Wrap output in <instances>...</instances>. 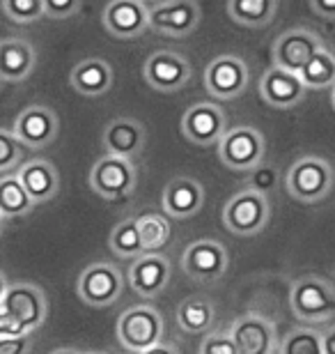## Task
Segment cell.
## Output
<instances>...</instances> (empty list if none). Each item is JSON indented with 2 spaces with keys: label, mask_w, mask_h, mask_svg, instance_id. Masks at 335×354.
<instances>
[{
  "label": "cell",
  "mask_w": 335,
  "mask_h": 354,
  "mask_svg": "<svg viewBox=\"0 0 335 354\" xmlns=\"http://www.w3.org/2000/svg\"><path fill=\"white\" fill-rule=\"evenodd\" d=\"M48 317V301L35 283H10L0 301V336H32Z\"/></svg>",
  "instance_id": "1"
},
{
  "label": "cell",
  "mask_w": 335,
  "mask_h": 354,
  "mask_svg": "<svg viewBox=\"0 0 335 354\" xmlns=\"http://www.w3.org/2000/svg\"><path fill=\"white\" fill-rule=\"evenodd\" d=\"M335 173L324 157L305 154L289 166L285 175V189L298 203H319L333 191Z\"/></svg>",
  "instance_id": "2"
},
{
  "label": "cell",
  "mask_w": 335,
  "mask_h": 354,
  "mask_svg": "<svg viewBox=\"0 0 335 354\" xmlns=\"http://www.w3.org/2000/svg\"><path fill=\"white\" fill-rule=\"evenodd\" d=\"M115 334H117L119 345H122L126 352L142 354L145 350L154 348V345L163 343L166 324H163V317L154 306L135 304V306L126 308L124 313L117 317Z\"/></svg>",
  "instance_id": "3"
},
{
  "label": "cell",
  "mask_w": 335,
  "mask_h": 354,
  "mask_svg": "<svg viewBox=\"0 0 335 354\" xmlns=\"http://www.w3.org/2000/svg\"><path fill=\"white\" fill-rule=\"evenodd\" d=\"M289 306L305 324L329 322L335 317V286L319 276H303L291 283Z\"/></svg>",
  "instance_id": "4"
},
{
  "label": "cell",
  "mask_w": 335,
  "mask_h": 354,
  "mask_svg": "<svg viewBox=\"0 0 335 354\" xmlns=\"http://www.w3.org/2000/svg\"><path fill=\"white\" fill-rule=\"evenodd\" d=\"M269 216V198L248 187L244 191H237L223 207V225L237 237L260 235L267 228Z\"/></svg>",
  "instance_id": "5"
},
{
  "label": "cell",
  "mask_w": 335,
  "mask_h": 354,
  "mask_svg": "<svg viewBox=\"0 0 335 354\" xmlns=\"http://www.w3.org/2000/svg\"><path fill=\"white\" fill-rule=\"evenodd\" d=\"M76 292L90 308H108L124 292V276L113 263H92L78 276Z\"/></svg>",
  "instance_id": "6"
},
{
  "label": "cell",
  "mask_w": 335,
  "mask_h": 354,
  "mask_svg": "<svg viewBox=\"0 0 335 354\" xmlns=\"http://www.w3.org/2000/svg\"><path fill=\"white\" fill-rule=\"evenodd\" d=\"M267 154V140L262 136L260 129L248 124L234 127L220 138L218 143V159L223 161L227 168L239 173L253 171L255 166L265 161Z\"/></svg>",
  "instance_id": "7"
},
{
  "label": "cell",
  "mask_w": 335,
  "mask_h": 354,
  "mask_svg": "<svg viewBox=\"0 0 335 354\" xmlns=\"http://www.w3.org/2000/svg\"><path fill=\"white\" fill-rule=\"evenodd\" d=\"M135 168L131 159L104 154L90 171V189L104 201H124L135 189Z\"/></svg>",
  "instance_id": "8"
},
{
  "label": "cell",
  "mask_w": 335,
  "mask_h": 354,
  "mask_svg": "<svg viewBox=\"0 0 335 354\" xmlns=\"http://www.w3.org/2000/svg\"><path fill=\"white\" fill-rule=\"evenodd\" d=\"M202 24V10L195 0H161L149 7V30L166 37H189Z\"/></svg>",
  "instance_id": "9"
},
{
  "label": "cell",
  "mask_w": 335,
  "mask_h": 354,
  "mask_svg": "<svg viewBox=\"0 0 335 354\" xmlns=\"http://www.w3.org/2000/svg\"><path fill=\"white\" fill-rule=\"evenodd\" d=\"M248 83H251V69L239 55H218L204 69V88L218 102H230V99L241 97Z\"/></svg>",
  "instance_id": "10"
},
{
  "label": "cell",
  "mask_w": 335,
  "mask_h": 354,
  "mask_svg": "<svg viewBox=\"0 0 335 354\" xmlns=\"http://www.w3.org/2000/svg\"><path fill=\"white\" fill-rule=\"evenodd\" d=\"M180 263L191 281L213 283L225 276L227 267H230V253H227L225 244L216 242V239H198L184 249Z\"/></svg>",
  "instance_id": "11"
},
{
  "label": "cell",
  "mask_w": 335,
  "mask_h": 354,
  "mask_svg": "<svg viewBox=\"0 0 335 354\" xmlns=\"http://www.w3.org/2000/svg\"><path fill=\"white\" fill-rule=\"evenodd\" d=\"M227 133L225 111L213 102H198L184 113L182 136L193 145H218Z\"/></svg>",
  "instance_id": "12"
},
{
  "label": "cell",
  "mask_w": 335,
  "mask_h": 354,
  "mask_svg": "<svg viewBox=\"0 0 335 354\" xmlns=\"http://www.w3.org/2000/svg\"><path fill=\"white\" fill-rule=\"evenodd\" d=\"M324 44L315 32L308 28H289L280 32L271 46V58L276 67L289 69V72H301L308 65V60L317 51H322Z\"/></svg>",
  "instance_id": "13"
},
{
  "label": "cell",
  "mask_w": 335,
  "mask_h": 354,
  "mask_svg": "<svg viewBox=\"0 0 335 354\" xmlns=\"http://www.w3.org/2000/svg\"><path fill=\"white\" fill-rule=\"evenodd\" d=\"M191 76H193L191 62L175 51H156L142 67V79L149 88L159 92H177L186 88Z\"/></svg>",
  "instance_id": "14"
},
{
  "label": "cell",
  "mask_w": 335,
  "mask_h": 354,
  "mask_svg": "<svg viewBox=\"0 0 335 354\" xmlns=\"http://www.w3.org/2000/svg\"><path fill=\"white\" fill-rule=\"evenodd\" d=\"M12 131L26 147H32V150L48 147L60 131L58 113L44 104H32L19 113Z\"/></svg>",
  "instance_id": "15"
},
{
  "label": "cell",
  "mask_w": 335,
  "mask_h": 354,
  "mask_svg": "<svg viewBox=\"0 0 335 354\" xmlns=\"http://www.w3.org/2000/svg\"><path fill=\"white\" fill-rule=\"evenodd\" d=\"M102 24L117 39H133L149 30V7L142 0H111L104 7Z\"/></svg>",
  "instance_id": "16"
},
{
  "label": "cell",
  "mask_w": 335,
  "mask_h": 354,
  "mask_svg": "<svg viewBox=\"0 0 335 354\" xmlns=\"http://www.w3.org/2000/svg\"><path fill=\"white\" fill-rule=\"evenodd\" d=\"M230 336L239 354H274L278 348L276 324L258 313L237 317L230 327Z\"/></svg>",
  "instance_id": "17"
},
{
  "label": "cell",
  "mask_w": 335,
  "mask_h": 354,
  "mask_svg": "<svg viewBox=\"0 0 335 354\" xmlns=\"http://www.w3.org/2000/svg\"><path fill=\"white\" fill-rule=\"evenodd\" d=\"M173 276V265L163 253H145L129 267V288L142 299L159 297Z\"/></svg>",
  "instance_id": "18"
},
{
  "label": "cell",
  "mask_w": 335,
  "mask_h": 354,
  "mask_svg": "<svg viewBox=\"0 0 335 354\" xmlns=\"http://www.w3.org/2000/svg\"><path fill=\"white\" fill-rule=\"evenodd\" d=\"M106 154L113 157H124V159H135L140 157L147 143V131L145 124L135 118H113L104 129L102 136Z\"/></svg>",
  "instance_id": "19"
},
{
  "label": "cell",
  "mask_w": 335,
  "mask_h": 354,
  "mask_svg": "<svg viewBox=\"0 0 335 354\" xmlns=\"http://www.w3.org/2000/svg\"><path fill=\"white\" fill-rule=\"evenodd\" d=\"M308 88L301 76L283 67H269L260 79V97L274 109H294L303 102Z\"/></svg>",
  "instance_id": "20"
},
{
  "label": "cell",
  "mask_w": 335,
  "mask_h": 354,
  "mask_svg": "<svg viewBox=\"0 0 335 354\" xmlns=\"http://www.w3.org/2000/svg\"><path fill=\"white\" fill-rule=\"evenodd\" d=\"M163 212L173 218H191L204 207V187L195 177H175L166 184L161 196Z\"/></svg>",
  "instance_id": "21"
},
{
  "label": "cell",
  "mask_w": 335,
  "mask_h": 354,
  "mask_svg": "<svg viewBox=\"0 0 335 354\" xmlns=\"http://www.w3.org/2000/svg\"><path fill=\"white\" fill-rule=\"evenodd\" d=\"M37 67V48L28 39L10 37L0 41V79L21 83Z\"/></svg>",
  "instance_id": "22"
},
{
  "label": "cell",
  "mask_w": 335,
  "mask_h": 354,
  "mask_svg": "<svg viewBox=\"0 0 335 354\" xmlns=\"http://www.w3.org/2000/svg\"><path fill=\"white\" fill-rule=\"evenodd\" d=\"M17 177L21 184L26 187L28 196L32 198L35 203H48L58 196L60 189V173L51 161L46 159H28L21 164L17 171Z\"/></svg>",
  "instance_id": "23"
},
{
  "label": "cell",
  "mask_w": 335,
  "mask_h": 354,
  "mask_svg": "<svg viewBox=\"0 0 335 354\" xmlns=\"http://www.w3.org/2000/svg\"><path fill=\"white\" fill-rule=\"evenodd\" d=\"M69 83L83 97H102L113 88V67L104 58H85L71 67Z\"/></svg>",
  "instance_id": "24"
},
{
  "label": "cell",
  "mask_w": 335,
  "mask_h": 354,
  "mask_svg": "<svg viewBox=\"0 0 335 354\" xmlns=\"http://www.w3.org/2000/svg\"><path fill=\"white\" fill-rule=\"evenodd\" d=\"M278 0H227V14L244 28H265L274 21Z\"/></svg>",
  "instance_id": "25"
},
{
  "label": "cell",
  "mask_w": 335,
  "mask_h": 354,
  "mask_svg": "<svg viewBox=\"0 0 335 354\" xmlns=\"http://www.w3.org/2000/svg\"><path fill=\"white\" fill-rule=\"evenodd\" d=\"M213 320H216V310L204 297H189L177 306V324L186 334H204L213 327Z\"/></svg>",
  "instance_id": "26"
},
{
  "label": "cell",
  "mask_w": 335,
  "mask_h": 354,
  "mask_svg": "<svg viewBox=\"0 0 335 354\" xmlns=\"http://www.w3.org/2000/svg\"><path fill=\"white\" fill-rule=\"evenodd\" d=\"M35 205L37 203L28 196L26 187L21 184L17 175L0 177V216L3 218L28 216L35 209Z\"/></svg>",
  "instance_id": "27"
},
{
  "label": "cell",
  "mask_w": 335,
  "mask_h": 354,
  "mask_svg": "<svg viewBox=\"0 0 335 354\" xmlns=\"http://www.w3.org/2000/svg\"><path fill=\"white\" fill-rule=\"evenodd\" d=\"M135 223H138L145 253H161L168 246L170 237H173V225H170L166 214L142 212V214L135 216Z\"/></svg>",
  "instance_id": "28"
},
{
  "label": "cell",
  "mask_w": 335,
  "mask_h": 354,
  "mask_svg": "<svg viewBox=\"0 0 335 354\" xmlns=\"http://www.w3.org/2000/svg\"><path fill=\"white\" fill-rule=\"evenodd\" d=\"M108 249L122 260H138L145 256V246H142V237L138 230V223L133 218H124L119 221L108 235Z\"/></svg>",
  "instance_id": "29"
},
{
  "label": "cell",
  "mask_w": 335,
  "mask_h": 354,
  "mask_svg": "<svg viewBox=\"0 0 335 354\" xmlns=\"http://www.w3.org/2000/svg\"><path fill=\"white\" fill-rule=\"evenodd\" d=\"M298 76H301L303 86L308 90L333 88L335 86V55L329 48H322V51H317L308 60V65L298 72Z\"/></svg>",
  "instance_id": "30"
},
{
  "label": "cell",
  "mask_w": 335,
  "mask_h": 354,
  "mask_svg": "<svg viewBox=\"0 0 335 354\" xmlns=\"http://www.w3.org/2000/svg\"><path fill=\"white\" fill-rule=\"evenodd\" d=\"M278 354H324L322 334L312 327H296L278 343Z\"/></svg>",
  "instance_id": "31"
},
{
  "label": "cell",
  "mask_w": 335,
  "mask_h": 354,
  "mask_svg": "<svg viewBox=\"0 0 335 354\" xmlns=\"http://www.w3.org/2000/svg\"><path fill=\"white\" fill-rule=\"evenodd\" d=\"M23 143L10 129H0V175L19 171L23 164Z\"/></svg>",
  "instance_id": "32"
},
{
  "label": "cell",
  "mask_w": 335,
  "mask_h": 354,
  "mask_svg": "<svg viewBox=\"0 0 335 354\" xmlns=\"http://www.w3.org/2000/svg\"><path fill=\"white\" fill-rule=\"evenodd\" d=\"M3 12L17 24H35L44 17V0H3Z\"/></svg>",
  "instance_id": "33"
},
{
  "label": "cell",
  "mask_w": 335,
  "mask_h": 354,
  "mask_svg": "<svg viewBox=\"0 0 335 354\" xmlns=\"http://www.w3.org/2000/svg\"><path fill=\"white\" fill-rule=\"evenodd\" d=\"M248 189L258 191V194H265L269 196L271 191H276L278 182H280V173H278V168L274 164H267V161H262L253 168V171H248Z\"/></svg>",
  "instance_id": "34"
},
{
  "label": "cell",
  "mask_w": 335,
  "mask_h": 354,
  "mask_svg": "<svg viewBox=\"0 0 335 354\" xmlns=\"http://www.w3.org/2000/svg\"><path fill=\"white\" fill-rule=\"evenodd\" d=\"M198 354H239L230 331H211L202 338Z\"/></svg>",
  "instance_id": "35"
},
{
  "label": "cell",
  "mask_w": 335,
  "mask_h": 354,
  "mask_svg": "<svg viewBox=\"0 0 335 354\" xmlns=\"http://www.w3.org/2000/svg\"><path fill=\"white\" fill-rule=\"evenodd\" d=\"M83 0H44V17L48 19H69L81 10Z\"/></svg>",
  "instance_id": "36"
},
{
  "label": "cell",
  "mask_w": 335,
  "mask_h": 354,
  "mask_svg": "<svg viewBox=\"0 0 335 354\" xmlns=\"http://www.w3.org/2000/svg\"><path fill=\"white\" fill-rule=\"evenodd\" d=\"M30 336H0V354H30Z\"/></svg>",
  "instance_id": "37"
},
{
  "label": "cell",
  "mask_w": 335,
  "mask_h": 354,
  "mask_svg": "<svg viewBox=\"0 0 335 354\" xmlns=\"http://www.w3.org/2000/svg\"><path fill=\"white\" fill-rule=\"evenodd\" d=\"M310 7L317 17L335 19V0H310Z\"/></svg>",
  "instance_id": "38"
},
{
  "label": "cell",
  "mask_w": 335,
  "mask_h": 354,
  "mask_svg": "<svg viewBox=\"0 0 335 354\" xmlns=\"http://www.w3.org/2000/svg\"><path fill=\"white\" fill-rule=\"evenodd\" d=\"M322 345H324V354H335V327H329L322 334Z\"/></svg>",
  "instance_id": "39"
},
{
  "label": "cell",
  "mask_w": 335,
  "mask_h": 354,
  "mask_svg": "<svg viewBox=\"0 0 335 354\" xmlns=\"http://www.w3.org/2000/svg\"><path fill=\"white\" fill-rule=\"evenodd\" d=\"M142 354H180V350H177L175 345H170V343H159V345H154V348L145 350Z\"/></svg>",
  "instance_id": "40"
},
{
  "label": "cell",
  "mask_w": 335,
  "mask_h": 354,
  "mask_svg": "<svg viewBox=\"0 0 335 354\" xmlns=\"http://www.w3.org/2000/svg\"><path fill=\"white\" fill-rule=\"evenodd\" d=\"M7 288H10V283H7L5 274L0 272V301H3V297H5V292H7Z\"/></svg>",
  "instance_id": "41"
},
{
  "label": "cell",
  "mask_w": 335,
  "mask_h": 354,
  "mask_svg": "<svg viewBox=\"0 0 335 354\" xmlns=\"http://www.w3.org/2000/svg\"><path fill=\"white\" fill-rule=\"evenodd\" d=\"M48 354H81V352H76L74 348H58V350H53V352H48Z\"/></svg>",
  "instance_id": "42"
},
{
  "label": "cell",
  "mask_w": 335,
  "mask_h": 354,
  "mask_svg": "<svg viewBox=\"0 0 335 354\" xmlns=\"http://www.w3.org/2000/svg\"><path fill=\"white\" fill-rule=\"evenodd\" d=\"M3 228H5V218L0 216V235H3Z\"/></svg>",
  "instance_id": "43"
},
{
  "label": "cell",
  "mask_w": 335,
  "mask_h": 354,
  "mask_svg": "<svg viewBox=\"0 0 335 354\" xmlns=\"http://www.w3.org/2000/svg\"><path fill=\"white\" fill-rule=\"evenodd\" d=\"M331 99H333V109H335V86H333V92H331Z\"/></svg>",
  "instance_id": "44"
},
{
  "label": "cell",
  "mask_w": 335,
  "mask_h": 354,
  "mask_svg": "<svg viewBox=\"0 0 335 354\" xmlns=\"http://www.w3.org/2000/svg\"><path fill=\"white\" fill-rule=\"evenodd\" d=\"M142 3H161V0H142Z\"/></svg>",
  "instance_id": "45"
},
{
  "label": "cell",
  "mask_w": 335,
  "mask_h": 354,
  "mask_svg": "<svg viewBox=\"0 0 335 354\" xmlns=\"http://www.w3.org/2000/svg\"><path fill=\"white\" fill-rule=\"evenodd\" d=\"M83 354H104V352H83Z\"/></svg>",
  "instance_id": "46"
}]
</instances>
